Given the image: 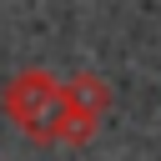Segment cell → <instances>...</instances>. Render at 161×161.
I'll return each mask as SVG.
<instances>
[{
    "mask_svg": "<svg viewBox=\"0 0 161 161\" xmlns=\"http://www.w3.org/2000/svg\"><path fill=\"white\" fill-rule=\"evenodd\" d=\"M5 116L30 136V141H40V146H50V141H60L65 136V86L50 75V70H20L10 86H5Z\"/></svg>",
    "mask_w": 161,
    "mask_h": 161,
    "instance_id": "cell-1",
    "label": "cell"
},
{
    "mask_svg": "<svg viewBox=\"0 0 161 161\" xmlns=\"http://www.w3.org/2000/svg\"><path fill=\"white\" fill-rule=\"evenodd\" d=\"M106 106H111V91H106L101 75H70L65 80V136L60 141H75V146L91 141V131L101 126Z\"/></svg>",
    "mask_w": 161,
    "mask_h": 161,
    "instance_id": "cell-2",
    "label": "cell"
}]
</instances>
